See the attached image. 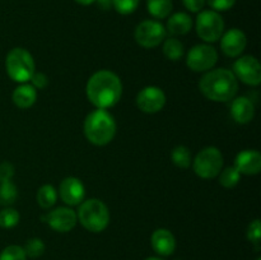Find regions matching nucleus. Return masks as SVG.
<instances>
[{
    "label": "nucleus",
    "instance_id": "72a5a7b5",
    "mask_svg": "<svg viewBox=\"0 0 261 260\" xmlns=\"http://www.w3.org/2000/svg\"><path fill=\"white\" fill-rule=\"evenodd\" d=\"M14 176V166L10 162L5 161L0 165V178H5V180H12Z\"/></svg>",
    "mask_w": 261,
    "mask_h": 260
},
{
    "label": "nucleus",
    "instance_id": "6ab92c4d",
    "mask_svg": "<svg viewBox=\"0 0 261 260\" xmlns=\"http://www.w3.org/2000/svg\"><path fill=\"white\" fill-rule=\"evenodd\" d=\"M193 28V19L185 12H177L171 15L167 20L166 31L172 36H184Z\"/></svg>",
    "mask_w": 261,
    "mask_h": 260
},
{
    "label": "nucleus",
    "instance_id": "4be33fe9",
    "mask_svg": "<svg viewBox=\"0 0 261 260\" xmlns=\"http://www.w3.org/2000/svg\"><path fill=\"white\" fill-rule=\"evenodd\" d=\"M163 54L171 61H178L184 56V45L180 40L175 37L165 38L163 41Z\"/></svg>",
    "mask_w": 261,
    "mask_h": 260
},
{
    "label": "nucleus",
    "instance_id": "cd10ccee",
    "mask_svg": "<svg viewBox=\"0 0 261 260\" xmlns=\"http://www.w3.org/2000/svg\"><path fill=\"white\" fill-rule=\"evenodd\" d=\"M0 260H27V256L22 246L9 245L0 252Z\"/></svg>",
    "mask_w": 261,
    "mask_h": 260
},
{
    "label": "nucleus",
    "instance_id": "4c0bfd02",
    "mask_svg": "<svg viewBox=\"0 0 261 260\" xmlns=\"http://www.w3.org/2000/svg\"><path fill=\"white\" fill-rule=\"evenodd\" d=\"M256 260H261V259H260V257H257V259H256Z\"/></svg>",
    "mask_w": 261,
    "mask_h": 260
},
{
    "label": "nucleus",
    "instance_id": "4468645a",
    "mask_svg": "<svg viewBox=\"0 0 261 260\" xmlns=\"http://www.w3.org/2000/svg\"><path fill=\"white\" fill-rule=\"evenodd\" d=\"M59 194H60L61 200L68 205H79L86 196V188L79 178L70 176L61 181Z\"/></svg>",
    "mask_w": 261,
    "mask_h": 260
},
{
    "label": "nucleus",
    "instance_id": "7ed1b4c3",
    "mask_svg": "<svg viewBox=\"0 0 261 260\" xmlns=\"http://www.w3.org/2000/svg\"><path fill=\"white\" fill-rule=\"evenodd\" d=\"M117 125L114 116L107 110L97 109L87 115L84 120L83 132L87 140L97 147H103L116 135Z\"/></svg>",
    "mask_w": 261,
    "mask_h": 260
},
{
    "label": "nucleus",
    "instance_id": "5701e85b",
    "mask_svg": "<svg viewBox=\"0 0 261 260\" xmlns=\"http://www.w3.org/2000/svg\"><path fill=\"white\" fill-rule=\"evenodd\" d=\"M18 198V189L12 180L0 178V205H12Z\"/></svg>",
    "mask_w": 261,
    "mask_h": 260
},
{
    "label": "nucleus",
    "instance_id": "6e6552de",
    "mask_svg": "<svg viewBox=\"0 0 261 260\" xmlns=\"http://www.w3.org/2000/svg\"><path fill=\"white\" fill-rule=\"evenodd\" d=\"M167 36L166 27L155 19H147L137 25L134 38L139 46L144 48H154L165 41Z\"/></svg>",
    "mask_w": 261,
    "mask_h": 260
},
{
    "label": "nucleus",
    "instance_id": "f704fd0d",
    "mask_svg": "<svg viewBox=\"0 0 261 260\" xmlns=\"http://www.w3.org/2000/svg\"><path fill=\"white\" fill-rule=\"evenodd\" d=\"M96 3L102 10H110L114 5V0H96Z\"/></svg>",
    "mask_w": 261,
    "mask_h": 260
},
{
    "label": "nucleus",
    "instance_id": "20e7f679",
    "mask_svg": "<svg viewBox=\"0 0 261 260\" xmlns=\"http://www.w3.org/2000/svg\"><path fill=\"white\" fill-rule=\"evenodd\" d=\"M79 222L82 226L89 232L105 231L110 224V211L106 204L97 198H91L83 200L79 204L78 209Z\"/></svg>",
    "mask_w": 261,
    "mask_h": 260
},
{
    "label": "nucleus",
    "instance_id": "f03ea898",
    "mask_svg": "<svg viewBox=\"0 0 261 260\" xmlns=\"http://www.w3.org/2000/svg\"><path fill=\"white\" fill-rule=\"evenodd\" d=\"M199 89L204 97L211 101L228 102L233 99L239 92V81L229 69H214L201 76Z\"/></svg>",
    "mask_w": 261,
    "mask_h": 260
},
{
    "label": "nucleus",
    "instance_id": "423d86ee",
    "mask_svg": "<svg viewBox=\"0 0 261 260\" xmlns=\"http://www.w3.org/2000/svg\"><path fill=\"white\" fill-rule=\"evenodd\" d=\"M194 172L201 178H214L223 168V154L217 147H205L193 160Z\"/></svg>",
    "mask_w": 261,
    "mask_h": 260
},
{
    "label": "nucleus",
    "instance_id": "f257e3e1",
    "mask_svg": "<svg viewBox=\"0 0 261 260\" xmlns=\"http://www.w3.org/2000/svg\"><path fill=\"white\" fill-rule=\"evenodd\" d=\"M86 93L97 109H111L122 96L121 79L111 70H98L87 82Z\"/></svg>",
    "mask_w": 261,
    "mask_h": 260
},
{
    "label": "nucleus",
    "instance_id": "e433bc0d",
    "mask_svg": "<svg viewBox=\"0 0 261 260\" xmlns=\"http://www.w3.org/2000/svg\"><path fill=\"white\" fill-rule=\"evenodd\" d=\"M145 260H163V259H161V257H157V256H149Z\"/></svg>",
    "mask_w": 261,
    "mask_h": 260
},
{
    "label": "nucleus",
    "instance_id": "a211bd4d",
    "mask_svg": "<svg viewBox=\"0 0 261 260\" xmlns=\"http://www.w3.org/2000/svg\"><path fill=\"white\" fill-rule=\"evenodd\" d=\"M12 101L18 109H30L37 101V89L31 84L22 83L13 92Z\"/></svg>",
    "mask_w": 261,
    "mask_h": 260
},
{
    "label": "nucleus",
    "instance_id": "39448f33",
    "mask_svg": "<svg viewBox=\"0 0 261 260\" xmlns=\"http://www.w3.org/2000/svg\"><path fill=\"white\" fill-rule=\"evenodd\" d=\"M5 69L12 81L20 84L27 83L36 71L35 59L25 48L14 47L8 53Z\"/></svg>",
    "mask_w": 261,
    "mask_h": 260
},
{
    "label": "nucleus",
    "instance_id": "2eb2a0df",
    "mask_svg": "<svg viewBox=\"0 0 261 260\" xmlns=\"http://www.w3.org/2000/svg\"><path fill=\"white\" fill-rule=\"evenodd\" d=\"M234 167L241 175H257L261 171V154L256 149H245L234 158Z\"/></svg>",
    "mask_w": 261,
    "mask_h": 260
},
{
    "label": "nucleus",
    "instance_id": "7c9ffc66",
    "mask_svg": "<svg viewBox=\"0 0 261 260\" xmlns=\"http://www.w3.org/2000/svg\"><path fill=\"white\" fill-rule=\"evenodd\" d=\"M206 4L212 8L214 12H226L233 8L236 4V0H205Z\"/></svg>",
    "mask_w": 261,
    "mask_h": 260
},
{
    "label": "nucleus",
    "instance_id": "ddd939ff",
    "mask_svg": "<svg viewBox=\"0 0 261 260\" xmlns=\"http://www.w3.org/2000/svg\"><path fill=\"white\" fill-rule=\"evenodd\" d=\"M246 45V35L239 28H231L227 32H223L221 37V48L228 58H239L245 51Z\"/></svg>",
    "mask_w": 261,
    "mask_h": 260
},
{
    "label": "nucleus",
    "instance_id": "f8f14e48",
    "mask_svg": "<svg viewBox=\"0 0 261 260\" xmlns=\"http://www.w3.org/2000/svg\"><path fill=\"white\" fill-rule=\"evenodd\" d=\"M43 221L56 232H69L75 227L78 217L71 208L68 206H58L56 209L51 211L50 213L42 217Z\"/></svg>",
    "mask_w": 261,
    "mask_h": 260
},
{
    "label": "nucleus",
    "instance_id": "bb28decb",
    "mask_svg": "<svg viewBox=\"0 0 261 260\" xmlns=\"http://www.w3.org/2000/svg\"><path fill=\"white\" fill-rule=\"evenodd\" d=\"M19 213L14 208H5L0 212V227L2 228H13L19 223Z\"/></svg>",
    "mask_w": 261,
    "mask_h": 260
},
{
    "label": "nucleus",
    "instance_id": "f3484780",
    "mask_svg": "<svg viewBox=\"0 0 261 260\" xmlns=\"http://www.w3.org/2000/svg\"><path fill=\"white\" fill-rule=\"evenodd\" d=\"M255 115V105L249 97H234L231 103V116L239 124H249Z\"/></svg>",
    "mask_w": 261,
    "mask_h": 260
},
{
    "label": "nucleus",
    "instance_id": "2f4dec72",
    "mask_svg": "<svg viewBox=\"0 0 261 260\" xmlns=\"http://www.w3.org/2000/svg\"><path fill=\"white\" fill-rule=\"evenodd\" d=\"M30 81L31 86L35 87L36 89H43L48 84L47 75L45 73H41V71H35Z\"/></svg>",
    "mask_w": 261,
    "mask_h": 260
},
{
    "label": "nucleus",
    "instance_id": "a878e982",
    "mask_svg": "<svg viewBox=\"0 0 261 260\" xmlns=\"http://www.w3.org/2000/svg\"><path fill=\"white\" fill-rule=\"evenodd\" d=\"M23 250L25 252V256L36 259V257L42 256L46 250V246L42 240L37 239V237H33V239H30L25 242L24 246H23Z\"/></svg>",
    "mask_w": 261,
    "mask_h": 260
},
{
    "label": "nucleus",
    "instance_id": "aec40b11",
    "mask_svg": "<svg viewBox=\"0 0 261 260\" xmlns=\"http://www.w3.org/2000/svg\"><path fill=\"white\" fill-rule=\"evenodd\" d=\"M147 9L152 17L163 19L172 12L173 2L172 0H147Z\"/></svg>",
    "mask_w": 261,
    "mask_h": 260
},
{
    "label": "nucleus",
    "instance_id": "1a4fd4ad",
    "mask_svg": "<svg viewBox=\"0 0 261 260\" xmlns=\"http://www.w3.org/2000/svg\"><path fill=\"white\" fill-rule=\"evenodd\" d=\"M218 61V53L208 43L193 46L186 55V65L190 70L201 73L209 71Z\"/></svg>",
    "mask_w": 261,
    "mask_h": 260
},
{
    "label": "nucleus",
    "instance_id": "c756f323",
    "mask_svg": "<svg viewBox=\"0 0 261 260\" xmlns=\"http://www.w3.org/2000/svg\"><path fill=\"white\" fill-rule=\"evenodd\" d=\"M247 240H249L251 244H254L256 246V249L259 250L260 247V237H261V223L260 219L256 218L249 224L247 227Z\"/></svg>",
    "mask_w": 261,
    "mask_h": 260
},
{
    "label": "nucleus",
    "instance_id": "c9c22d12",
    "mask_svg": "<svg viewBox=\"0 0 261 260\" xmlns=\"http://www.w3.org/2000/svg\"><path fill=\"white\" fill-rule=\"evenodd\" d=\"M74 2L79 5H83V7H88V5L96 3V0H74Z\"/></svg>",
    "mask_w": 261,
    "mask_h": 260
},
{
    "label": "nucleus",
    "instance_id": "393cba45",
    "mask_svg": "<svg viewBox=\"0 0 261 260\" xmlns=\"http://www.w3.org/2000/svg\"><path fill=\"white\" fill-rule=\"evenodd\" d=\"M218 176L219 184L226 189L234 188V186L240 183V178H241V173L237 171V168L234 167V166L226 167L224 170H222L221 172H219Z\"/></svg>",
    "mask_w": 261,
    "mask_h": 260
},
{
    "label": "nucleus",
    "instance_id": "9d476101",
    "mask_svg": "<svg viewBox=\"0 0 261 260\" xmlns=\"http://www.w3.org/2000/svg\"><path fill=\"white\" fill-rule=\"evenodd\" d=\"M237 81L247 86L257 87L261 83V65L255 56L245 55L237 59L233 64V71Z\"/></svg>",
    "mask_w": 261,
    "mask_h": 260
},
{
    "label": "nucleus",
    "instance_id": "dca6fc26",
    "mask_svg": "<svg viewBox=\"0 0 261 260\" xmlns=\"http://www.w3.org/2000/svg\"><path fill=\"white\" fill-rule=\"evenodd\" d=\"M153 250L161 256H170L176 249V239L170 229L158 228L150 237Z\"/></svg>",
    "mask_w": 261,
    "mask_h": 260
},
{
    "label": "nucleus",
    "instance_id": "0eeeda50",
    "mask_svg": "<svg viewBox=\"0 0 261 260\" xmlns=\"http://www.w3.org/2000/svg\"><path fill=\"white\" fill-rule=\"evenodd\" d=\"M195 30L199 37L205 42H216L224 32V20L218 12L201 10L195 20Z\"/></svg>",
    "mask_w": 261,
    "mask_h": 260
},
{
    "label": "nucleus",
    "instance_id": "9b49d317",
    "mask_svg": "<svg viewBox=\"0 0 261 260\" xmlns=\"http://www.w3.org/2000/svg\"><path fill=\"white\" fill-rule=\"evenodd\" d=\"M166 94L160 87H144L137 94V106L144 114H157L165 107Z\"/></svg>",
    "mask_w": 261,
    "mask_h": 260
},
{
    "label": "nucleus",
    "instance_id": "c85d7f7f",
    "mask_svg": "<svg viewBox=\"0 0 261 260\" xmlns=\"http://www.w3.org/2000/svg\"><path fill=\"white\" fill-rule=\"evenodd\" d=\"M139 2L140 0H114L112 8H115V10L120 14L127 15L137 10V8L139 7Z\"/></svg>",
    "mask_w": 261,
    "mask_h": 260
},
{
    "label": "nucleus",
    "instance_id": "473e14b6",
    "mask_svg": "<svg viewBox=\"0 0 261 260\" xmlns=\"http://www.w3.org/2000/svg\"><path fill=\"white\" fill-rule=\"evenodd\" d=\"M182 4L189 12L199 13L203 10L204 5H205V0H182Z\"/></svg>",
    "mask_w": 261,
    "mask_h": 260
},
{
    "label": "nucleus",
    "instance_id": "b1692460",
    "mask_svg": "<svg viewBox=\"0 0 261 260\" xmlns=\"http://www.w3.org/2000/svg\"><path fill=\"white\" fill-rule=\"evenodd\" d=\"M171 160H172L173 165L180 168H189L193 163L190 149L185 145H177L173 148L172 153H171Z\"/></svg>",
    "mask_w": 261,
    "mask_h": 260
},
{
    "label": "nucleus",
    "instance_id": "412c9836",
    "mask_svg": "<svg viewBox=\"0 0 261 260\" xmlns=\"http://www.w3.org/2000/svg\"><path fill=\"white\" fill-rule=\"evenodd\" d=\"M36 200H37L38 205L42 209L51 208V206L55 205L56 200H58V191L53 185L46 184V185H42L38 189Z\"/></svg>",
    "mask_w": 261,
    "mask_h": 260
}]
</instances>
